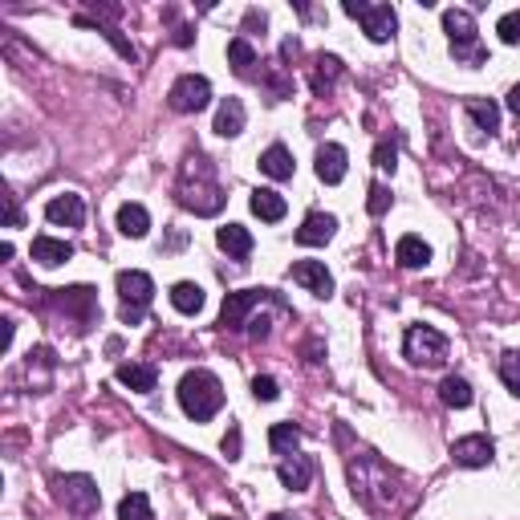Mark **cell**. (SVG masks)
Instances as JSON below:
<instances>
[{"instance_id": "6da1fadb", "label": "cell", "mask_w": 520, "mask_h": 520, "mask_svg": "<svg viewBox=\"0 0 520 520\" xmlns=\"http://www.w3.org/2000/svg\"><path fill=\"white\" fill-rule=\"evenodd\" d=\"M175 200L179 208L195 216H216L224 208V187H220V175H216V163L208 155H187L183 167H179V179H175Z\"/></svg>"}, {"instance_id": "7a4b0ae2", "label": "cell", "mask_w": 520, "mask_h": 520, "mask_svg": "<svg viewBox=\"0 0 520 520\" xmlns=\"http://www.w3.org/2000/svg\"><path fill=\"white\" fill-rule=\"evenodd\" d=\"M350 492L354 500H362L371 512L379 516H390L395 512V500H398V476L382 464L379 456H354L350 459Z\"/></svg>"}, {"instance_id": "3957f363", "label": "cell", "mask_w": 520, "mask_h": 520, "mask_svg": "<svg viewBox=\"0 0 520 520\" xmlns=\"http://www.w3.org/2000/svg\"><path fill=\"white\" fill-rule=\"evenodd\" d=\"M179 406H183L187 419L195 423H208L216 419L224 406V387L212 371H187L183 382H179Z\"/></svg>"}, {"instance_id": "277c9868", "label": "cell", "mask_w": 520, "mask_h": 520, "mask_svg": "<svg viewBox=\"0 0 520 520\" xmlns=\"http://www.w3.org/2000/svg\"><path fill=\"white\" fill-rule=\"evenodd\" d=\"M443 33L451 41V57L464 65H484V45H480V33H476V21L472 13L464 9H448L443 13Z\"/></svg>"}, {"instance_id": "5b68a950", "label": "cell", "mask_w": 520, "mask_h": 520, "mask_svg": "<svg viewBox=\"0 0 520 520\" xmlns=\"http://www.w3.org/2000/svg\"><path fill=\"white\" fill-rule=\"evenodd\" d=\"M118 297H123V321L126 326H139V321L147 318L150 297H155L150 273H142V269H123V273H118Z\"/></svg>"}, {"instance_id": "8992f818", "label": "cell", "mask_w": 520, "mask_h": 520, "mask_svg": "<svg viewBox=\"0 0 520 520\" xmlns=\"http://www.w3.org/2000/svg\"><path fill=\"white\" fill-rule=\"evenodd\" d=\"M403 358L411 366H443L448 362V337L435 326H411L403 337Z\"/></svg>"}, {"instance_id": "52a82bcc", "label": "cell", "mask_w": 520, "mask_h": 520, "mask_svg": "<svg viewBox=\"0 0 520 520\" xmlns=\"http://www.w3.org/2000/svg\"><path fill=\"white\" fill-rule=\"evenodd\" d=\"M342 9H345V17L362 21V33L371 37L374 45H382V41H390V37H395L398 17H395V9H390V4H366V0H345Z\"/></svg>"}, {"instance_id": "ba28073f", "label": "cell", "mask_w": 520, "mask_h": 520, "mask_svg": "<svg viewBox=\"0 0 520 520\" xmlns=\"http://www.w3.org/2000/svg\"><path fill=\"white\" fill-rule=\"evenodd\" d=\"M256 305H281L285 309V301L277 297L273 289H240V293H228V297H224V309H220V326L224 329H244L248 313H252Z\"/></svg>"}, {"instance_id": "9c48e42d", "label": "cell", "mask_w": 520, "mask_h": 520, "mask_svg": "<svg viewBox=\"0 0 520 520\" xmlns=\"http://www.w3.org/2000/svg\"><path fill=\"white\" fill-rule=\"evenodd\" d=\"M54 496L70 512H78V516H94L98 504H102V492H98V484L90 476H57L54 480Z\"/></svg>"}, {"instance_id": "30bf717a", "label": "cell", "mask_w": 520, "mask_h": 520, "mask_svg": "<svg viewBox=\"0 0 520 520\" xmlns=\"http://www.w3.org/2000/svg\"><path fill=\"white\" fill-rule=\"evenodd\" d=\"M208 102H212V81L200 78V73L175 78V86H171V94H167V107L175 110V115H200Z\"/></svg>"}, {"instance_id": "8fae6325", "label": "cell", "mask_w": 520, "mask_h": 520, "mask_svg": "<svg viewBox=\"0 0 520 520\" xmlns=\"http://www.w3.org/2000/svg\"><path fill=\"white\" fill-rule=\"evenodd\" d=\"M54 301L62 313H78V321H81V329L94 321V313H98V301H94V289L90 285H73V289H54Z\"/></svg>"}, {"instance_id": "7c38bea8", "label": "cell", "mask_w": 520, "mask_h": 520, "mask_svg": "<svg viewBox=\"0 0 520 520\" xmlns=\"http://www.w3.org/2000/svg\"><path fill=\"white\" fill-rule=\"evenodd\" d=\"M496 456V443L488 435H464V439L451 443V459L459 467H488Z\"/></svg>"}, {"instance_id": "4fadbf2b", "label": "cell", "mask_w": 520, "mask_h": 520, "mask_svg": "<svg viewBox=\"0 0 520 520\" xmlns=\"http://www.w3.org/2000/svg\"><path fill=\"white\" fill-rule=\"evenodd\" d=\"M45 220L65 224V228H81V224H86V203H81V195H73V192L54 195V200L45 203Z\"/></svg>"}, {"instance_id": "5bb4252c", "label": "cell", "mask_w": 520, "mask_h": 520, "mask_svg": "<svg viewBox=\"0 0 520 520\" xmlns=\"http://www.w3.org/2000/svg\"><path fill=\"white\" fill-rule=\"evenodd\" d=\"M293 281L301 289H309L313 297H334V277H329V269L321 260H297L293 265Z\"/></svg>"}, {"instance_id": "9a60e30c", "label": "cell", "mask_w": 520, "mask_h": 520, "mask_svg": "<svg viewBox=\"0 0 520 520\" xmlns=\"http://www.w3.org/2000/svg\"><path fill=\"white\" fill-rule=\"evenodd\" d=\"M334 232H337V220L329 212H309L305 224L297 228V244H305V248L329 244V240H334Z\"/></svg>"}, {"instance_id": "2e32d148", "label": "cell", "mask_w": 520, "mask_h": 520, "mask_svg": "<svg viewBox=\"0 0 520 520\" xmlns=\"http://www.w3.org/2000/svg\"><path fill=\"white\" fill-rule=\"evenodd\" d=\"M345 167H350V155H345L342 142H326V147L318 150V179L321 183H342Z\"/></svg>"}, {"instance_id": "e0dca14e", "label": "cell", "mask_w": 520, "mask_h": 520, "mask_svg": "<svg viewBox=\"0 0 520 520\" xmlns=\"http://www.w3.org/2000/svg\"><path fill=\"white\" fill-rule=\"evenodd\" d=\"M248 208H252V216H260L265 224H281L285 212H289L285 195L281 192H269V187H256L252 200H248Z\"/></svg>"}, {"instance_id": "ac0fdd59", "label": "cell", "mask_w": 520, "mask_h": 520, "mask_svg": "<svg viewBox=\"0 0 520 520\" xmlns=\"http://www.w3.org/2000/svg\"><path fill=\"white\" fill-rule=\"evenodd\" d=\"M395 260L403 269H427L431 265V248H427L423 236L406 232V236H398V244H395Z\"/></svg>"}, {"instance_id": "d6986e66", "label": "cell", "mask_w": 520, "mask_h": 520, "mask_svg": "<svg viewBox=\"0 0 520 520\" xmlns=\"http://www.w3.org/2000/svg\"><path fill=\"white\" fill-rule=\"evenodd\" d=\"M277 480H281L289 492H305L309 480H313V464L305 456H285L281 467H277Z\"/></svg>"}, {"instance_id": "ffe728a7", "label": "cell", "mask_w": 520, "mask_h": 520, "mask_svg": "<svg viewBox=\"0 0 520 520\" xmlns=\"http://www.w3.org/2000/svg\"><path fill=\"white\" fill-rule=\"evenodd\" d=\"M220 139H236L244 131V102L240 98H224L220 107H216V126H212Z\"/></svg>"}, {"instance_id": "44dd1931", "label": "cell", "mask_w": 520, "mask_h": 520, "mask_svg": "<svg viewBox=\"0 0 520 520\" xmlns=\"http://www.w3.org/2000/svg\"><path fill=\"white\" fill-rule=\"evenodd\" d=\"M29 256H33L37 265L54 269V265H65L73 256V244H65V240H54V236H37L33 248H29Z\"/></svg>"}, {"instance_id": "7402d4cb", "label": "cell", "mask_w": 520, "mask_h": 520, "mask_svg": "<svg viewBox=\"0 0 520 520\" xmlns=\"http://www.w3.org/2000/svg\"><path fill=\"white\" fill-rule=\"evenodd\" d=\"M118 382L139 390V395H150L155 382H159V371H155L150 362H126V366H118Z\"/></svg>"}, {"instance_id": "603a6c76", "label": "cell", "mask_w": 520, "mask_h": 520, "mask_svg": "<svg viewBox=\"0 0 520 520\" xmlns=\"http://www.w3.org/2000/svg\"><path fill=\"white\" fill-rule=\"evenodd\" d=\"M216 244L228 256H236V260H248V256H252V232H248L244 224H224V228L216 232Z\"/></svg>"}, {"instance_id": "cb8c5ba5", "label": "cell", "mask_w": 520, "mask_h": 520, "mask_svg": "<svg viewBox=\"0 0 520 520\" xmlns=\"http://www.w3.org/2000/svg\"><path fill=\"white\" fill-rule=\"evenodd\" d=\"M118 232L131 240H142L150 232V212L142 203H123V208H118Z\"/></svg>"}, {"instance_id": "d4e9b609", "label": "cell", "mask_w": 520, "mask_h": 520, "mask_svg": "<svg viewBox=\"0 0 520 520\" xmlns=\"http://www.w3.org/2000/svg\"><path fill=\"white\" fill-rule=\"evenodd\" d=\"M464 110H467V118H472L480 131H488V134L500 131V107H496L492 98H467Z\"/></svg>"}, {"instance_id": "484cf974", "label": "cell", "mask_w": 520, "mask_h": 520, "mask_svg": "<svg viewBox=\"0 0 520 520\" xmlns=\"http://www.w3.org/2000/svg\"><path fill=\"white\" fill-rule=\"evenodd\" d=\"M293 155H289V147H281V142H273V147L260 155V171H265L269 179H293Z\"/></svg>"}, {"instance_id": "4316f807", "label": "cell", "mask_w": 520, "mask_h": 520, "mask_svg": "<svg viewBox=\"0 0 520 520\" xmlns=\"http://www.w3.org/2000/svg\"><path fill=\"white\" fill-rule=\"evenodd\" d=\"M439 398H443V406H456V411H464V406H472V382L467 379H459V374H448V379L439 382Z\"/></svg>"}, {"instance_id": "83f0119b", "label": "cell", "mask_w": 520, "mask_h": 520, "mask_svg": "<svg viewBox=\"0 0 520 520\" xmlns=\"http://www.w3.org/2000/svg\"><path fill=\"white\" fill-rule=\"evenodd\" d=\"M337 78H342V62H337L334 54H321L318 57V70H313V78H309V81H313V94L326 98L329 90H334Z\"/></svg>"}, {"instance_id": "f1b7e54d", "label": "cell", "mask_w": 520, "mask_h": 520, "mask_svg": "<svg viewBox=\"0 0 520 520\" xmlns=\"http://www.w3.org/2000/svg\"><path fill=\"white\" fill-rule=\"evenodd\" d=\"M228 65L236 70V78H252L256 49L248 45V37H232V41H228Z\"/></svg>"}, {"instance_id": "f546056e", "label": "cell", "mask_w": 520, "mask_h": 520, "mask_svg": "<svg viewBox=\"0 0 520 520\" xmlns=\"http://www.w3.org/2000/svg\"><path fill=\"white\" fill-rule=\"evenodd\" d=\"M171 305L192 318V313H200V309H203V289L195 281H179L175 289H171Z\"/></svg>"}, {"instance_id": "4dcf8cb0", "label": "cell", "mask_w": 520, "mask_h": 520, "mask_svg": "<svg viewBox=\"0 0 520 520\" xmlns=\"http://www.w3.org/2000/svg\"><path fill=\"white\" fill-rule=\"evenodd\" d=\"M118 520H155L147 492H126L123 500H118Z\"/></svg>"}, {"instance_id": "1f68e13d", "label": "cell", "mask_w": 520, "mask_h": 520, "mask_svg": "<svg viewBox=\"0 0 520 520\" xmlns=\"http://www.w3.org/2000/svg\"><path fill=\"white\" fill-rule=\"evenodd\" d=\"M301 443V431L293 423H273V431H269V448L277 451V456H293Z\"/></svg>"}, {"instance_id": "d6a6232c", "label": "cell", "mask_w": 520, "mask_h": 520, "mask_svg": "<svg viewBox=\"0 0 520 520\" xmlns=\"http://www.w3.org/2000/svg\"><path fill=\"white\" fill-rule=\"evenodd\" d=\"M73 21H78V25H90V29H98V33L107 37V41H110V45H115V49H118V54H123V57H126V62H134V45H131V41H126V37H123V33H118V29H110V25H98V21H94V17H73Z\"/></svg>"}, {"instance_id": "836d02e7", "label": "cell", "mask_w": 520, "mask_h": 520, "mask_svg": "<svg viewBox=\"0 0 520 520\" xmlns=\"http://www.w3.org/2000/svg\"><path fill=\"white\" fill-rule=\"evenodd\" d=\"M500 382L520 398V350H508L500 358Z\"/></svg>"}, {"instance_id": "e575fe53", "label": "cell", "mask_w": 520, "mask_h": 520, "mask_svg": "<svg viewBox=\"0 0 520 520\" xmlns=\"http://www.w3.org/2000/svg\"><path fill=\"white\" fill-rule=\"evenodd\" d=\"M374 167H379V171H395L398 167V147L390 139H382L379 147H374Z\"/></svg>"}, {"instance_id": "d590c367", "label": "cell", "mask_w": 520, "mask_h": 520, "mask_svg": "<svg viewBox=\"0 0 520 520\" xmlns=\"http://www.w3.org/2000/svg\"><path fill=\"white\" fill-rule=\"evenodd\" d=\"M390 208V192L382 183H371V192H366V212L371 216H387Z\"/></svg>"}, {"instance_id": "8d00e7d4", "label": "cell", "mask_w": 520, "mask_h": 520, "mask_svg": "<svg viewBox=\"0 0 520 520\" xmlns=\"http://www.w3.org/2000/svg\"><path fill=\"white\" fill-rule=\"evenodd\" d=\"M496 33H500L504 45H516L520 41V9L516 13H504L500 25H496Z\"/></svg>"}, {"instance_id": "74e56055", "label": "cell", "mask_w": 520, "mask_h": 520, "mask_svg": "<svg viewBox=\"0 0 520 520\" xmlns=\"http://www.w3.org/2000/svg\"><path fill=\"white\" fill-rule=\"evenodd\" d=\"M252 395L260 398V403H273V398L281 395V387H277V379H269V374H256V379H252Z\"/></svg>"}, {"instance_id": "f35d334b", "label": "cell", "mask_w": 520, "mask_h": 520, "mask_svg": "<svg viewBox=\"0 0 520 520\" xmlns=\"http://www.w3.org/2000/svg\"><path fill=\"white\" fill-rule=\"evenodd\" d=\"M224 456H228V459H240V427H236V423H232L228 435H224Z\"/></svg>"}, {"instance_id": "ab89813d", "label": "cell", "mask_w": 520, "mask_h": 520, "mask_svg": "<svg viewBox=\"0 0 520 520\" xmlns=\"http://www.w3.org/2000/svg\"><path fill=\"white\" fill-rule=\"evenodd\" d=\"M248 334H252L256 342H265V337L273 334V321H269V318H252V321H248Z\"/></svg>"}, {"instance_id": "60d3db41", "label": "cell", "mask_w": 520, "mask_h": 520, "mask_svg": "<svg viewBox=\"0 0 520 520\" xmlns=\"http://www.w3.org/2000/svg\"><path fill=\"white\" fill-rule=\"evenodd\" d=\"M0 326H4V329H0V354H9V350H13V334H17V326H13L9 318L0 321Z\"/></svg>"}, {"instance_id": "b9f144b4", "label": "cell", "mask_w": 520, "mask_h": 520, "mask_svg": "<svg viewBox=\"0 0 520 520\" xmlns=\"http://www.w3.org/2000/svg\"><path fill=\"white\" fill-rule=\"evenodd\" d=\"M508 110L520 118V86H512V90H508Z\"/></svg>"}, {"instance_id": "7bdbcfd3", "label": "cell", "mask_w": 520, "mask_h": 520, "mask_svg": "<svg viewBox=\"0 0 520 520\" xmlns=\"http://www.w3.org/2000/svg\"><path fill=\"white\" fill-rule=\"evenodd\" d=\"M21 224V212H17V203H13V195H9V228H17Z\"/></svg>"}, {"instance_id": "ee69618b", "label": "cell", "mask_w": 520, "mask_h": 520, "mask_svg": "<svg viewBox=\"0 0 520 520\" xmlns=\"http://www.w3.org/2000/svg\"><path fill=\"white\" fill-rule=\"evenodd\" d=\"M269 520H289V516H285V512H273V516H269Z\"/></svg>"}, {"instance_id": "f6af8a7d", "label": "cell", "mask_w": 520, "mask_h": 520, "mask_svg": "<svg viewBox=\"0 0 520 520\" xmlns=\"http://www.w3.org/2000/svg\"><path fill=\"white\" fill-rule=\"evenodd\" d=\"M212 520H232V516H212Z\"/></svg>"}]
</instances>
